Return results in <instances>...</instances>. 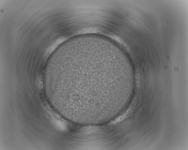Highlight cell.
Segmentation results:
<instances>
[{
  "mask_svg": "<svg viewBox=\"0 0 188 150\" xmlns=\"http://www.w3.org/2000/svg\"><path fill=\"white\" fill-rule=\"evenodd\" d=\"M67 65L51 73V96L57 111L73 124L104 114L109 101L106 65L72 60Z\"/></svg>",
  "mask_w": 188,
  "mask_h": 150,
  "instance_id": "6da1fadb",
  "label": "cell"
},
{
  "mask_svg": "<svg viewBox=\"0 0 188 150\" xmlns=\"http://www.w3.org/2000/svg\"><path fill=\"white\" fill-rule=\"evenodd\" d=\"M65 40L64 38H60L58 40L55 42L51 46L50 49L48 50L49 52H51L58 46V45L63 42Z\"/></svg>",
  "mask_w": 188,
  "mask_h": 150,
  "instance_id": "7a4b0ae2",
  "label": "cell"
}]
</instances>
